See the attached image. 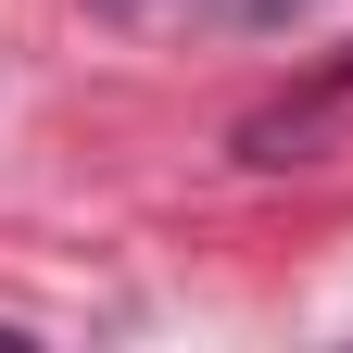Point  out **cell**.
<instances>
[{"mask_svg":"<svg viewBox=\"0 0 353 353\" xmlns=\"http://www.w3.org/2000/svg\"><path fill=\"white\" fill-rule=\"evenodd\" d=\"M341 101H353V51H341V63L316 76V88H303V101H278V114H252V126H240V152H252V164H303V139H316V126H328Z\"/></svg>","mask_w":353,"mask_h":353,"instance_id":"6da1fadb","label":"cell"},{"mask_svg":"<svg viewBox=\"0 0 353 353\" xmlns=\"http://www.w3.org/2000/svg\"><path fill=\"white\" fill-rule=\"evenodd\" d=\"M228 26H278V13H303V0H214Z\"/></svg>","mask_w":353,"mask_h":353,"instance_id":"7a4b0ae2","label":"cell"}]
</instances>
